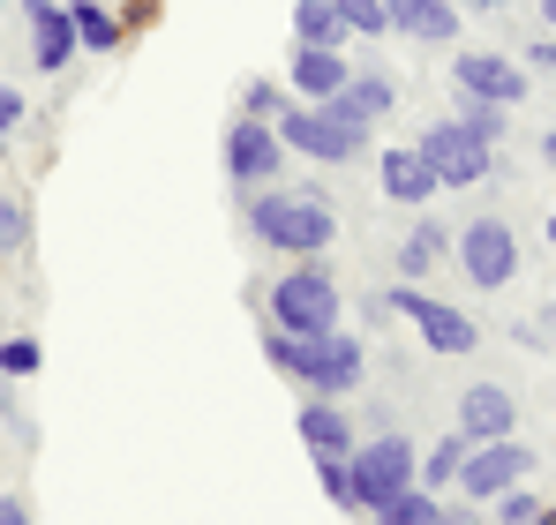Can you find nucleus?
Listing matches in <instances>:
<instances>
[{
	"label": "nucleus",
	"mask_w": 556,
	"mask_h": 525,
	"mask_svg": "<svg viewBox=\"0 0 556 525\" xmlns=\"http://www.w3.org/2000/svg\"><path fill=\"white\" fill-rule=\"evenodd\" d=\"M278 166H286L278 128H271V120H256V113H241V120L226 128V174L241 180V188H264Z\"/></svg>",
	"instance_id": "9d476101"
},
{
	"label": "nucleus",
	"mask_w": 556,
	"mask_h": 525,
	"mask_svg": "<svg viewBox=\"0 0 556 525\" xmlns=\"http://www.w3.org/2000/svg\"><path fill=\"white\" fill-rule=\"evenodd\" d=\"M68 23H76V46H84V53H113V46L128 38V23H121L113 8H98V0H76Z\"/></svg>",
	"instance_id": "6ab92c4d"
},
{
	"label": "nucleus",
	"mask_w": 556,
	"mask_h": 525,
	"mask_svg": "<svg viewBox=\"0 0 556 525\" xmlns=\"http://www.w3.org/2000/svg\"><path fill=\"white\" fill-rule=\"evenodd\" d=\"M293 38H301V46H339V38H354V30H346V15H339L331 0H301V8H293Z\"/></svg>",
	"instance_id": "412c9836"
},
{
	"label": "nucleus",
	"mask_w": 556,
	"mask_h": 525,
	"mask_svg": "<svg viewBox=\"0 0 556 525\" xmlns=\"http://www.w3.org/2000/svg\"><path fill=\"white\" fill-rule=\"evenodd\" d=\"M30 8V53H38V68H68L76 61V23H68V8L61 0H23Z\"/></svg>",
	"instance_id": "ddd939ff"
},
{
	"label": "nucleus",
	"mask_w": 556,
	"mask_h": 525,
	"mask_svg": "<svg viewBox=\"0 0 556 525\" xmlns=\"http://www.w3.org/2000/svg\"><path fill=\"white\" fill-rule=\"evenodd\" d=\"M264 353H271V368H286L293 383H308L316 398H346L362 375H369V353L362 338H346V331H316V338H293V331H264Z\"/></svg>",
	"instance_id": "f257e3e1"
},
{
	"label": "nucleus",
	"mask_w": 556,
	"mask_h": 525,
	"mask_svg": "<svg viewBox=\"0 0 556 525\" xmlns=\"http://www.w3.org/2000/svg\"><path fill=\"white\" fill-rule=\"evenodd\" d=\"M376 518H383V525H444V496H429V488L414 481V488H406V496H391Z\"/></svg>",
	"instance_id": "4be33fe9"
},
{
	"label": "nucleus",
	"mask_w": 556,
	"mask_h": 525,
	"mask_svg": "<svg viewBox=\"0 0 556 525\" xmlns=\"http://www.w3.org/2000/svg\"><path fill=\"white\" fill-rule=\"evenodd\" d=\"M383 15H391V30H406V38H421V46L459 38V8H452V0H383Z\"/></svg>",
	"instance_id": "4468645a"
},
{
	"label": "nucleus",
	"mask_w": 556,
	"mask_h": 525,
	"mask_svg": "<svg viewBox=\"0 0 556 525\" xmlns=\"http://www.w3.org/2000/svg\"><path fill=\"white\" fill-rule=\"evenodd\" d=\"M249 226H256V241L278 248V256H324L331 248V233H339V218H331V203L324 195H256V210H249Z\"/></svg>",
	"instance_id": "f03ea898"
},
{
	"label": "nucleus",
	"mask_w": 556,
	"mask_h": 525,
	"mask_svg": "<svg viewBox=\"0 0 556 525\" xmlns=\"http://www.w3.org/2000/svg\"><path fill=\"white\" fill-rule=\"evenodd\" d=\"M316 481H324V496H331V503H346V511H354V473H346V458H316Z\"/></svg>",
	"instance_id": "cd10ccee"
},
{
	"label": "nucleus",
	"mask_w": 556,
	"mask_h": 525,
	"mask_svg": "<svg viewBox=\"0 0 556 525\" xmlns=\"http://www.w3.org/2000/svg\"><path fill=\"white\" fill-rule=\"evenodd\" d=\"M278 105H286V98H278V84H264V76H256V84H241V113H256V120H271Z\"/></svg>",
	"instance_id": "c756f323"
},
{
	"label": "nucleus",
	"mask_w": 556,
	"mask_h": 525,
	"mask_svg": "<svg viewBox=\"0 0 556 525\" xmlns=\"http://www.w3.org/2000/svg\"><path fill=\"white\" fill-rule=\"evenodd\" d=\"M459 262H466V278H473L481 293H504V285L519 278V233H511L504 218H473L459 233Z\"/></svg>",
	"instance_id": "6e6552de"
},
{
	"label": "nucleus",
	"mask_w": 556,
	"mask_h": 525,
	"mask_svg": "<svg viewBox=\"0 0 556 525\" xmlns=\"http://www.w3.org/2000/svg\"><path fill=\"white\" fill-rule=\"evenodd\" d=\"M316 105H324L339 128H376L399 98H391V76H346V84L331 90V98H316Z\"/></svg>",
	"instance_id": "f8f14e48"
},
{
	"label": "nucleus",
	"mask_w": 556,
	"mask_h": 525,
	"mask_svg": "<svg viewBox=\"0 0 556 525\" xmlns=\"http://www.w3.org/2000/svg\"><path fill=\"white\" fill-rule=\"evenodd\" d=\"M346 473H354V511H383L391 496H406L421 481V450L383 428L376 443H354L346 450Z\"/></svg>",
	"instance_id": "7ed1b4c3"
},
{
	"label": "nucleus",
	"mask_w": 556,
	"mask_h": 525,
	"mask_svg": "<svg viewBox=\"0 0 556 525\" xmlns=\"http://www.w3.org/2000/svg\"><path fill=\"white\" fill-rule=\"evenodd\" d=\"M496 518H504V525H534V518H542V503H534V496H527V481H519V488H504V496H496Z\"/></svg>",
	"instance_id": "c85d7f7f"
},
{
	"label": "nucleus",
	"mask_w": 556,
	"mask_h": 525,
	"mask_svg": "<svg viewBox=\"0 0 556 525\" xmlns=\"http://www.w3.org/2000/svg\"><path fill=\"white\" fill-rule=\"evenodd\" d=\"M542 15H549V23H556V0H542Z\"/></svg>",
	"instance_id": "f704fd0d"
},
{
	"label": "nucleus",
	"mask_w": 556,
	"mask_h": 525,
	"mask_svg": "<svg viewBox=\"0 0 556 525\" xmlns=\"http://www.w3.org/2000/svg\"><path fill=\"white\" fill-rule=\"evenodd\" d=\"M30 248V210L15 195H0V256H23Z\"/></svg>",
	"instance_id": "393cba45"
},
{
	"label": "nucleus",
	"mask_w": 556,
	"mask_h": 525,
	"mask_svg": "<svg viewBox=\"0 0 556 525\" xmlns=\"http://www.w3.org/2000/svg\"><path fill=\"white\" fill-rule=\"evenodd\" d=\"M383 308H391V316H414V323H421V338H429V353H452V360H459V353L481 346V331L466 323L459 308L429 300L421 285H399V293H383Z\"/></svg>",
	"instance_id": "1a4fd4ad"
},
{
	"label": "nucleus",
	"mask_w": 556,
	"mask_h": 525,
	"mask_svg": "<svg viewBox=\"0 0 556 525\" xmlns=\"http://www.w3.org/2000/svg\"><path fill=\"white\" fill-rule=\"evenodd\" d=\"M459 458H466V436H444L429 458H421V488L444 496V481H459Z\"/></svg>",
	"instance_id": "5701e85b"
},
{
	"label": "nucleus",
	"mask_w": 556,
	"mask_h": 525,
	"mask_svg": "<svg viewBox=\"0 0 556 525\" xmlns=\"http://www.w3.org/2000/svg\"><path fill=\"white\" fill-rule=\"evenodd\" d=\"M414 151L429 158L437 188H473V180H489V166H496V151H489L481 136H466L459 120H429V136H421Z\"/></svg>",
	"instance_id": "0eeeda50"
},
{
	"label": "nucleus",
	"mask_w": 556,
	"mask_h": 525,
	"mask_svg": "<svg viewBox=\"0 0 556 525\" xmlns=\"http://www.w3.org/2000/svg\"><path fill=\"white\" fill-rule=\"evenodd\" d=\"M301 443H308L316 458H346V450H354V428H346V413H339L331 398H308V406H301Z\"/></svg>",
	"instance_id": "f3484780"
},
{
	"label": "nucleus",
	"mask_w": 556,
	"mask_h": 525,
	"mask_svg": "<svg viewBox=\"0 0 556 525\" xmlns=\"http://www.w3.org/2000/svg\"><path fill=\"white\" fill-rule=\"evenodd\" d=\"M23 120V90H0V128H15Z\"/></svg>",
	"instance_id": "2f4dec72"
},
{
	"label": "nucleus",
	"mask_w": 556,
	"mask_h": 525,
	"mask_svg": "<svg viewBox=\"0 0 556 525\" xmlns=\"http://www.w3.org/2000/svg\"><path fill=\"white\" fill-rule=\"evenodd\" d=\"M444 525H481V518H473L466 503H452V511H444Z\"/></svg>",
	"instance_id": "473e14b6"
},
{
	"label": "nucleus",
	"mask_w": 556,
	"mask_h": 525,
	"mask_svg": "<svg viewBox=\"0 0 556 525\" xmlns=\"http://www.w3.org/2000/svg\"><path fill=\"white\" fill-rule=\"evenodd\" d=\"M444 248H452V241H444V218H421V226L406 233V248H399V278H429V270L444 262Z\"/></svg>",
	"instance_id": "aec40b11"
},
{
	"label": "nucleus",
	"mask_w": 556,
	"mask_h": 525,
	"mask_svg": "<svg viewBox=\"0 0 556 525\" xmlns=\"http://www.w3.org/2000/svg\"><path fill=\"white\" fill-rule=\"evenodd\" d=\"M534 525H556V511H542V518H534Z\"/></svg>",
	"instance_id": "c9c22d12"
},
{
	"label": "nucleus",
	"mask_w": 556,
	"mask_h": 525,
	"mask_svg": "<svg viewBox=\"0 0 556 525\" xmlns=\"http://www.w3.org/2000/svg\"><path fill=\"white\" fill-rule=\"evenodd\" d=\"M542 158H549V166H556V128H549V136H542Z\"/></svg>",
	"instance_id": "72a5a7b5"
},
{
	"label": "nucleus",
	"mask_w": 556,
	"mask_h": 525,
	"mask_svg": "<svg viewBox=\"0 0 556 525\" xmlns=\"http://www.w3.org/2000/svg\"><path fill=\"white\" fill-rule=\"evenodd\" d=\"M339 15H346V30H362V38H383L391 30V15H383V0H331Z\"/></svg>",
	"instance_id": "a878e982"
},
{
	"label": "nucleus",
	"mask_w": 556,
	"mask_h": 525,
	"mask_svg": "<svg viewBox=\"0 0 556 525\" xmlns=\"http://www.w3.org/2000/svg\"><path fill=\"white\" fill-rule=\"evenodd\" d=\"M339 84H346L339 46H293V90H301V98H331Z\"/></svg>",
	"instance_id": "a211bd4d"
},
{
	"label": "nucleus",
	"mask_w": 556,
	"mask_h": 525,
	"mask_svg": "<svg viewBox=\"0 0 556 525\" xmlns=\"http://www.w3.org/2000/svg\"><path fill=\"white\" fill-rule=\"evenodd\" d=\"M504 113H511V105H489V98H466V105H459V128H466V136H481V143L496 151V143H504Z\"/></svg>",
	"instance_id": "b1692460"
},
{
	"label": "nucleus",
	"mask_w": 556,
	"mask_h": 525,
	"mask_svg": "<svg viewBox=\"0 0 556 525\" xmlns=\"http://www.w3.org/2000/svg\"><path fill=\"white\" fill-rule=\"evenodd\" d=\"M38 360H46V346L38 338H0V368L23 383V375H38Z\"/></svg>",
	"instance_id": "bb28decb"
},
{
	"label": "nucleus",
	"mask_w": 556,
	"mask_h": 525,
	"mask_svg": "<svg viewBox=\"0 0 556 525\" xmlns=\"http://www.w3.org/2000/svg\"><path fill=\"white\" fill-rule=\"evenodd\" d=\"M459 436L466 443L511 436V398H504V383H473V390L459 398Z\"/></svg>",
	"instance_id": "2eb2a0df"
},
{
	"label": "nucleus",
	"mask_w": 556,
	"mask_h": 525,
	"mask_svg": "<svg viewBox=\"0 0 556 525\" xmlns=\"http://www.w3.org/2000/svg\"><path fill=\"white\" fill-rule=\"evenodd\" d=\"M271 323L293 338H316V331H339V285L316 256H301V270H286L271 285Z\"/></svg>",
	"instance_id": "20e7f679"
},
{
	"label": "nucleus",
	"mask_w": 556,
	"mask_h": 525,
	"mask_svg": "<svg viewBox=\"0 0 556 525\" xmlns=\"http://www.w3.org/2000/svg\"><path fill=\"white\" fill-rule=\"evenodd\" d=\"M376 166H383V195H391V203H429V195H437V174H429V158H421L414 143H406V151H383Z\"/></svg>",
	"instance_id": "dca6fc26"
},
{
	"label": "nucleus",
	"mask_w": 556,
	"mask_h": 525,
	"mask_svg": "<svg viewBox=\"0 0 556 525\" xmlns=\"http://www.w3.org/2000/svg\"><path fill=\"white\" fill-rule=\"evenodd\" d=\"M459 90L466 98H489V105H519L527 98V68L511 53H459Z\"/></svg>",
	"instance_id": "9b49d317"
},
{
	"label": "nucleus",
	"mask_w": 556,
	"mask_h": 525,
	"mask_svg": "<svg viewBox=\"0 0 556 525\" xmlns=\"http://www.w3.org/2000/svg\"><path fill=\"white\" fill-rule=\"evenodd\" d=\"M271 128H278V143H286L293 158H324V166L369 158V128H339L324 105H278Z\"/></svg>",
	"instance_id": "39448f33"
},
{
	"label": "nucleus",
	"mask_w": 556,
	"mask_h": 525,
	"mask_svg": "<svg viewBox=\"0 0 556 525\" xmlns=\"http://www.w3.org/2000/svg\"><path fill=\"white\" fill-rule=\"evenodd\" d=\"M549 248H556V210H549Z\"/></svg>",
	"instance_id": "e433bc0d"
},
{
	"label": "nucleus",
	"mask_w": 556,
	"mask_h": 525,
	"mask_svg": "<svg viewBox=\"0 0 556 525\" xmlns=\"http://www.w3.org/2000/svg\"><path fill=\"white\" fill-rule=\"evenodd\" d=\"M527 473H534V450H527L519 436H496V443H473V450L459 458V481H452V488L473 496V503H496V496L519 488Z\"/></svg>",
	"instance_id": "423d86ee"
},
{
	"label": "nucleus",
	"mask_w": 556,
	"mask_h": 525,
	"mask_svg": "<svg viewBox=\"0 0 556 525\" xmlns=\"http://www.w3.org/2000/svg\"><path fill=\"white\" fill-rule=\"evenodd\" d=\"M0 525H30V503L23 496H0Z\"/></svg>",
	"instance_id": "7c9ffc66"
}]
</instances>
